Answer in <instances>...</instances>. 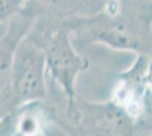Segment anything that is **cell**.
I'll return each mask as SVG.
<instances>
[{
    "mask_svg": "<svg viewBox=\"0 0 152 136\" xmlns=\"http://www.w3.org/2000/svg\"><path fill=\"white\" fill-rule=\"evenodd\" d=\"M63 23L78 43L152 56V0H107L94 13L68 15Z\"/></svg>",
    "mask_w": 152,
    "mask_h": 136,
    "instance_id": "6da1fadb",
    "label": "cell"
},
{
    "mask_svg": "<svg viewBox=\"0 0 152 136\" xmlns=\"http://www.w3.org/2000/svg\"><path fill=\"white\" fill-rule=\"evenodd\" d=\"M145 136H152V133H150V134H148V135H145Z\"/></svg>",
    "mask_w": 152,
    "mask_h": 136,
    "instance_id": "7c38bea8",
    "label": "cell"
},
{
    "mask_svg": "<svg viewBox=\"0 0 152 136\" xmlns=\"http://www.w3.org/2000/svg\"><path fill=\"white\" fill-rule=\"evenodd\" d=\"M30 35L45 52L47 71L66 97L68 110L76 102V81L89 68V59L77 52L72 32L64 25L63 18L58 25L45 27L42 33L33 27Z\"/></svg>",
    "mask_w": 152,
    "mask_h": 136,
    "instance_id": "7a4b0ae2",
    "label": "cell"
},
{
    "mask_svg": "<svg viewBox=\"0 0 152 136\" xmlns=\"http://www.w3.org/2000/svg\"><path fill=\"white\" fill-rule=\"evenodd\" d=\"M45 136H74L68 128L64 126L63 124L58 123L55 119H47L43 128Z\"/></svg>",
    "mask_w": 152,
    "mask_h": 136,
    "instance_id": "ba28073f",
    "label": "cell"
},
{
    "mask_svg": "<svg viewBox=\"0 0 152 136\" xmlns=\"http://www.w3.org/2000/svg\"><path fill=\"white\" fill-rule=\"evenodd\" d=\"M2 125H4V119L0 120V134H1V130H2Z\"/></svg>",
    "mask_w": 152,
    "mask_h": 136,
    "instance_id": "8fae6325",
    "label": "cell"
},
{
    "mask_svg": "<svg viewBox=\"0 0 152 136\" xmlns=\"http://www.w3.org/2000/svg\"><path fill=\"white\" fill-rule=\"evenodd\" d=\"M107 0H82V14H91L99 10Z\"/></svg>",
    "mask_w": 152,
    "mask_h": 136,
    "instance_id": "9c48e42d",
    "label": "cell"
},
{
    "mask_svg": "<svg viewBox=\"0 0 152 136\" xmlns=\"http://www.w3.org/2000/svg\"><path fill=\"white\" fill-rule=\"evenodd\" d=\"M7 25H8V23H7V24H0V38L4 35V33L6 32Z\"/></svg>",
    "mask_w": 152,
    "mask_h": 136,
    "instance_id": "30bf717a",
    "label": "cell"
},
{
    "mask_svg": "<svg viewBox=\"0 0 152 136\" xmlns=\"http://www.w3.org/2000/svg\"><path fill=\"white\" fill-rule=\"evenodd\" d=\"M42 6L30 2L15 16L0 38V120L17 109L13 94V66L19 44L39 20Z\"/></svg>",
    "mask_w": 152,
    "mask_h": 136,
    "instance_id": "277c9868",
    "label": "cell"
},
{
    "mask_svg": "<svg viewBox=\"0 0 152 136\" xmlns=\"http://www.w3.org/2000/svg\"><path fill=\"white\" fill-rule=\"evenodd\" d=\"M42 136H45V135H42Z\"/></svg>",
    "mask_w": 152,
    "mask_h": 136,
    "instance_id": "4fadbf2b",
    "label": "cell"
},
{
    "mask_svg": "<svg viewBox=\"0 0 152 136\" xmlns=\"http://www.w3.org/2000/svg\"><path fill=\"white\" fill-rule=\"evenodd\" d=\"M39 103V102H38ZM38 103L18 107L13 113V130L15 136H42L47 121L43 113L37 109Z\"/></svg>",
    "mask_w": 152,
    "mask_h": 136,
    "instance_id": "8992f818",
    "label": "cell"
},
{
    "mask_svg": "<svg viewBox=\"0 0 152 136\" xmlns=\"http://www.w3.org/2000/svg\"><path fill=\"white\" fill-rule=\"evenodd\" d=\"M67 115L86 136H144L136 119L113 99L103 102L76 100Z\"/></svg>",
    "mask_w": 152,
    "mask_h": 136,
    "instance_id": "3957f363",
    "label": "cell"
},
{
    "mask_svg": "<svg viewBox=\"0 0 152 136\" xmlns=\"http://www.w3.org/2000/svg\"><path fill=\"white\" fill-rule=\"evenodd\" d=\"M30 2L27 0H0V24H7L22 13Z\"/></svg>",
    "mask_w": 152,
    "mask_h": 136,
    "instance_id": "52a82bcc",
    "label": "cell"
},
{
    "mask_svg": "<svg viewBox=\"0 0 152 136\" xmlns=\"http://www.w3.org/2000/svg\"><path fill=\"white\" fill-rule=\"evenodd\" d=\"M47 73L45 52L28 34L20 42L14 59L13 94L17 108L45 99Z\"/></svg>",
    "mask_w": 152,
    "mask_h": 136,
    "instance_id": "5b68a950",
    "label": "cell"
}]
</instances>
